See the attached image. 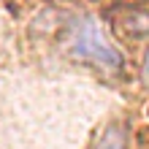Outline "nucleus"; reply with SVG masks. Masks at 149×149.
Masks as SVG:
<instances>
[{"label":"nucleus","mask_w":149,"mask_h":149,"mask_svg":"<svg viewBox=\"0 0 149 149\" xmlns=\"http://www.w3.org/2000/svg\"><path fill=\"white\" fill-rule=\"evenodd\" d=\"M141 76H144V81H149V52H146V57H144V65H141Z\"/></svg>","instance_id":"4"},{"label":"nucleus","mask_w":149,"mask_h":149,"mask_svg":"<svg viewBox=\"0 0 149 149\" xmlns=\"http://www.w3.org/2000/svg\"><path fill=\"white\" fill-rule=\"evenodd\" d=\"M117 27L130 38H144L149 36V11L141 8H130V11H122V16L117 19Z\"/></svg>","instance_id":"2"},{"label":"nucleus","mask_w":149,"mask_h":149,"mask_svg":"<svg viewBox=\"0 0 149 149\" xmlns=\"http://www.w3.org/2000/svg\"><path fill=\"white\" fill-rule=\"evenodd\" d=\"M68 52L79 63H87L103 73H119L122 71V54L114 43L103 36V30L87 16H79L68 27Z\"/></svg>","instance_id":"1"},{"label":"nucleus","mask_w":149,"mask_h":149,"mask_svg":"<svg viewBox=\"0 0 149 149\" xmlns=\"http://www.w3.org/2000/svg\"><path fill=\"white\" fill-rule=\"evenodd\" d=\"M92 149H127V130L122 125H109Z\"/></svg>","instance_id":"3"}]
</instances>
